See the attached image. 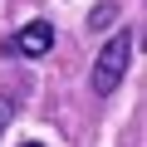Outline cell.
<instances>
[{
  "mask_svg": "<svg viewBox=\"0 0 147 147\" xmlns=\"http://www.w3.org/2000/svg\"><path fill=\"white\" fill-rule=\"evenodd\" d=\"M127 64H132V30H118V34L98 49V59H93V93L108 98V93L123 84Z\"/></svg>",
  "mask_w": 147,
  "mask_h": 147,
  "instance_id": "cell-1",
  "label": "cell"
},
{
  "mask_svg": "<svg viewBox=\"0 0 147 147\" xmlns=\"http://www.w3.org/2000/svg\"><path fill=\"white\" fill-rule=\"evenodd\" d=\"M54 49V25L49 20H30L15 39H10V54H20V59H39V54H49Z\"/></svg>",
  "mask_w": 147,
  "mask_h": 147,
  "instance_id": "cell-2",
  "label": "cell"
},
{
  "mask_svg": "<svg viewBox=\"0 0 147 147\" xmlns=\"http://www.w3.org/2000/svg\"><path fill=\"white\" fill-rule=\"evenodd\" d=\"M15 108H20V103H15L10 93H0V132L10 127V118H15Z\"/></svg>",
  "mask_w": 147,
  "mask_h": 147,
  "instance_id": "cell-3",
  "label": "cell"
},
{
  "mask_svg": "<svg viewBox=\"0 0 147 147\" xmlns=\"http://www.w3.org/2000/svg\"><path fill=\"white\" fill-rule=\"evenodd\" d=\"M113 15H118V5H98V15H93V25H108Z\"/></svg>",
  "mask_w": 147,
  "mask_h": 147,
  "instance_id": "cell-4",
  "label": "cell"
},
{
  "mask_svg": "<svg viewBox=\"0 0 147 147\" xmlns=\"http://www.w3.org/2000/svg\"><path fill=\"white\" fill-rule=\"evenodd\" d=\"M25 147H44V142H25Z\"/></svg>",
  "mask_w": 147,
  "mask_h": 147,
  "instance_id": "cell-5",
  "label": "cell"
}]
</instances>
